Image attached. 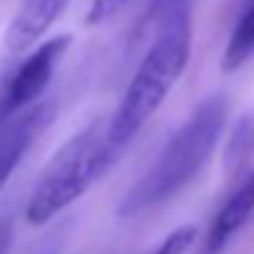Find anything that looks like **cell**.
Here are the masks:
<instances>
[{
  "label": "cell",
  "mask_w": 254,
  "mask_h": 254,
  "mask_svg": "<svg viewBox=\"0 0 254 254\" xmlns=\"http://www.w3.org/2000/svg\"><path fill=\"white\" fill-rule=\"evenodd\" d=\"M227 122V102L222 95H212L197 105V110L182 122L177 132L165 142L150 170L125 194L117 207L120 217H137L157 204L177 197L209 162Z\"/></svg>",
  "instance_id": "6da1fadb"
},
{
  "label": "cell",
  "mask_w": 254,
  "mask_h": 254,
  "mask_svg": "<svg viewBox=\"0 0 254 254\" xmlns=\"http://www.w3.org/2000/svg\"><path fill=\"white\" fill-rule=\"evenodd\" d=\"M120 152L122 150L107 137V120H92L85 125L40 172L25 204V219L35 227L48 224L77 202L115 165V160H120Z\"/></svg>",
  "instance_id": "7a4b0ae2"
},
{
  "label": "cell",
  "mask_w": 254,
  "mask_h": 254,
  "mask_svg": "<svg viewBox=\"0 0 254 254\" xmlns=\"http://www.w3.org/2000/svg\"><path fill=\"white\" fill-rule=\"evenodd\" d=\"M192 53V25H180L157 33L137 65L112 117H107V137L125 150L162 107L165 97L180 82Z\"/></svg>",
  "instance_id": "3957f363"
},
{
  "label": "cell",
  "mask_w": 254,
  "mask_h": 254,
  "mask_svg": "<svg viewBox=\"0 0 254 254\" xmlns=\"http://www.w3.org/2000/svg\"><path fill=\"white\" fill-rule=\"evenodd\" d=\"M72 43V35H55L45 43H40L8 77V82L0 90V122L5 117L35 105L43 92L48 90L55 67L60 65L63 55L67 53Z\"/></svg>",
  "instance_id": "277c9868"
},
{
  "label": "cell",
  "mask_w": 254,
  "mask_h": 254,
  "mask_svg": "<svg viewBox=\"0 0 254 254\" xmlns=\"http://www.w3.org/2000/svg\"><path fill=\"white\" fill-rule=\"evenodd\" d=\"M58 105L53 100H38L35 105L5 117L0 122V190H3L28 150L55 122Z\"/></svg>",
  "instance_id": "5b68a950"
},
{
  "label": "cell",
  "mask_w": 254,
  "mask_h": 254,
  "mask_svg": "<svg viewBox=\"0 0 254 254\" xmlns=\"http://www.w3.org/2000/svg\"><path fill=\"white\" fill-rule=\"evenodd\" d=\"M252 212H254V172L242 177V182L232 190V194L224 199V204L214 214L207 232L204 254H219L234 239V234L247 224Z\"/></svg>",
  "instance_id": "8992f818"
},
{
  "label": "cell",
  "mask_w": 254,
  "mask_h": 254,
  "mask_svg": "<svg viewBox=\"0 0 254 254\" xmlns=\"http://www.w3.org/2000/svg\"><path fill=\"white\" fill-rule=\"evenodd\" d=\"M70 0H23L20 10L8 25L5 33V48L18 55L30 50L63 15Z\"/></svg>",
  "instance_id": "52a82bcc"
},
{
  "label": "cell",
  "mask_w": 254,
  "mask_h": 254,
  "mask_svg": "<svg viewBox=\"0 0 254 254\" xmlns=\"http://www.w3.org/2000/svg\"><path fill=\"white\" fill-rule=\"evenodd\" d=\"M197 0H152L147 13L142 15V23L137 28L140 38H155L162 30L180 28V25H192V13H194Z\"/></svg>",
  "instance_id": "ba28073f"
},
{
  "label": "cell",
  "mask_w": 254,
  "mask_h": 254,
  "mask_svg": "<svg viewBox=\"0 0 254 254\" xmlns=\"http://www.w3.org/2000/svg\"><path fill=\"white\" fill-rule=\"evenodd\" d=\"M254 55V0H247L222 55V70L234 72Z\"/></svg>",
  "instance_id": "9c48e42d"
},
{
  "label": "cell",
  "mask_w": 254,
  "mask_h": 254,
  "mask_svg": "<svg viewBox=\"0 0 254 254\" xmlns=\"http://www.w3.org/2000/svg\"><path fill=\"white\" fill-rule=\"evenodd\" d=\"M194 239H197V227L194 224H182V227L172 229L152 254H187L190 247L194 244Z\"/></svg>",
  "instance_id": "30bf717a"
},
{
  "label": "cell",
  "mask_w": 254,
  "mask_h": 254,
  "mask_svg": "<svg viewBox=\"0 0 254 254\" xmlns=\"http://www.w3.org/2000/svg\"><path fill=\"white\" fill-rule=\"evenodd\" d=\"M132 0H90L87 8V25H100L105 20H110L112 15H117L125 5H130Z\"/></svg>",
  "instance_id": "8fae6325"
},
{
  "label": "cell",
  "mask_w": 254,
  "mask_h": 254,
  "mask_svg": "<svg viewBox=\"0 0 254 254\" xmlns=\"http://www.w3.org/2000/svg\"><path fill=\"white\" fill-rule=\"evenodd\" d=\"M15 239V224L10 217H0V254H8Z\"/></svg>",
  "instance_id": "7c38bea8"
}]
</instances>
